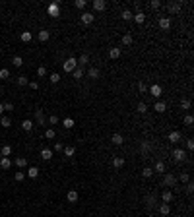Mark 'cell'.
Instances as JSON below:
<instances>
[{
  "instance_id": "cell-1",
  "label": "cell",
  "mask_w": 194,
  "mask_h": 217,
  "mask_svg": "<svg viewBox=\"0 0 194 217\" xmlns=\"http://www.w3.org/2000/svg\"><path fill=\"white\" fill-rule=\"evenodd\" d=\"M62 68H64V72H74V70L78 68V60L74 58V56H70V58H66V60H64Z\"/></svg>"
},
{
  "instance_id": "cell-2",
  "label": "cell",
  "mask_w": 194,
  "mask_h": 217,
  "mask_svg": "<svg viewBox=\"0 0 194 217\" xmlns=\"http://www.w3.org/2000/svg\"><path fill=\"white\" fill-rule=\"evenodd\" d=\"M181 8H183V2H169L167 4V12H169V14H173V16L179 14Z\"/></svg>"
},
{
  "instance_id": "cell-3",
  "label": "cell",
  "mask_w": 194,
  "mask_h": 217,
  "mask_svg": "<svg viewBox=\"0 0 194 217\" xmlns=\"http://www.w3.org/2000/svg\"><path fill=\"white\" fill-rule=\"evenodd\" d=\"M58 14H60V4H58V2L49 4V16H52V18H58Z\"/></svg>"
},
{
  "instance_id": "cell-4",
  "label": "cell",
  "mask_w": 194,
  "mask_h": 217,
  "mask_svg": "<svg viewBox=\"0 0 194 217\" xmlns=\"http://www.w3.org/2000/svg\"><path fill=\"white\" fill-rule=\"evenodd\" d=\"M167 140L171 142V144H177V142H181V140H183V134H181L179 130H173V132L167 136Z\"/></svg>"
},
{
  "instance_id": "cell-5",
  "label": "cell",
  "mask_w": 194,
  "mask_h": 217,
  "mask_svg": "<svg viewBox=\"0 0 194 217\" xmlns=\"http://www.w3.org/2000/svg\"><path fill=\"white\" fill-rule=\"evenodd\" d=\"M173 159H175L177 163H181V161H184V159H187V153H184L183 149H179V147H177V149H173Z\"/></svg>"
},
{
  "instance_id": "cell-6",
  "label": "cell",
  "mask_w": 194,
  "mask_h": 217,
  "mask_svg": "<svg viewBox=\"0 0 194 217\" xmlns=\"http://www.w3.org/2000/svg\"><path fill=\"white\" fill-rule=\"evenodd\" d=\"M175 182H177L175 174H171V173L163 174V184H165V186H175Z\"/></svg>"
},
{
  "instance_id": "cell-7",
  "label": "cell",
  "mask_w": 194,
  "mask_h": 217,
  "mask_svg": "<svg viewBox=\"0 0 194 217\" xmlns=\"http://www.w3.org/2000/svg\"><path fill=\"white\" fill-rule=\"evenodd\" d=\"M93 19H95V16H93L91 12H84V14H82V23H85V25L93 23Z\"/></svg>"
},
{
  "instance_id": "cell-8",
  "label": "cell",
  "mask_w": 194,
  "mask_h": 217,
  "mask_svg": "<svg viewBox=\"0 0 194 217\" xmlns=\"http://www.w3.org/2000/svg\"><path fill=\"white\" fill-rule=\"evenodd\" d=\"M159 27H161L163 31H169L171 29V19L169 18H159Z\"/></svg>"
},
{
  "instance_id": "cell-9",
  "label": "cell",
  "mask_w": 194,
  "mask_h": 217,
  "mask_svg": "<svg viewBox=\"0 0 194 217\" xmlns=\"http://www.w3.org/2000/svg\"><path fill=\"white\" fill-rule=\"evenodd\" d=\"M37 39H39L41 43H45V41H49V39H51V33H49L47 29H41L39 33H37Z\"/></svg>"
},
{
  "instance_id": "cell-10",
  "label": "cell",
  "mask_w": 194,
  "mask_h": 217,
  "mask_svg": "<svg viewBox=\"0 0 194 217\" xmlns=\"http://www.w3.org/2000/svg\"><path fill=\"white\" fill-rule=\"evenodd\" d=\"M132 43H134V39H132V35H130V33L122 35V39H121V45H122V47H130Z\"/></svg>"
},
{
  "instance_id": "cell-11",
  "label": "cell",
  "mask_w": 194,
  "mask_h": 217,
  "mask_svg": "<svg viewBox=\"0 0 194 217\" xmlns=\"http://www.w3.org/2000/svg\"><path fill=\"white\" fill-rule=\"evenodd\" d=\"M109 58H113V60H117V58H121V47H113L109 51Z\"/></svg>"
},
{
  "instance_id": "cell-12",
  "label": "cell",
  "mask_w": 194,
  "mask_h": 217,
  "mask_svg": "<svg viewBox=\"0 0 194 217\" xmlns=\"http://www.w3.org/2000/svg\"><path fill=\"white\" fill-rule=\"evenodd\" d=\"M0 169H4V171L12 169V161H10V157H2V159H0Z\"/></svg>"
},
{
  "instance_id": "cell-13",
  "label": "cell",
  "mask_w": 194,
  "mask_h": 217,
  "mask_svg": "<svg viewBox=\"0 0 194 217\" xmlns=\"http://www.w3.org/2000/svg\"><path fill=\"white\" fill-rule=\"evenodd\" d=\"M35 120H37V124H45V114H43V109H37L35 110Z\"/></svg>"
},
{
  "instance_id": "cell-14",
  "label": "cell",
  "mask_w": 194,
  "mask_h": 217,
  "mask_svg": "<svg viewBox=\"0 0 194 217\" xmlns=\"http://www.w3.org/2000/svg\"><path fill=\"white\" fill-rule=\"evenodd\" d=\"M105 8H107V2H105V0H95V2H93V10L103 12Z\"/></svg>"
},
{
  "instance_id": "cell-15",
  "label": "cell",
  "mask_w": 194,
  "mask_h": 217,
  "mask_svg": "<svg viewBox=\"0 0 194 217\" xmlns=\"http://www.w3.org/2000/svg\"><path fill=\"white\" fill-rule=\"evenodd\" d=\"M161 200H163V204H169V202H173V192H169V190H163V192H161Z\"/></svg>"
},
{
  "instance_id": "cell-16",
  "label": "cell",
  "mask_w": 194,
  "mask_h": 217,
  "mask_svg": "<svg viewBox=\"0 0 194 217\" xmlns=\"http://www.w3.org/2000/svg\"><path fill=\"white\" fill-rule=\"evenodd\" d=\"M150 93H151V95H154V97H161V85L154 84V85H151V87H150Z\"/></svg>"
},
{
  "instance_id": "cell-17",
  "label": "cell",
  "mask_w": 194,
  "mask_h": 217,
  "mask_svg": "<svg viewBox=\"0 0 194 217\" xmlns=\"http://www.w3.org/2000/svg\"><path fill=\"white\" fill-rule=\"evenodd\" d=\"M88 78H91V80H97V78H99V68L89 66V70H88Z\"/></svg>"
},
{
  "instance_id": "cell-18",
  "label": "cell",
  "mask_w": 194,
  "mask_h": 217,
  "mask_svg": "<svg viewBox=\"0 0 194 217\" xmlns=\"http://www.w3.org/2000/svg\"><path fill=\"white\" fill-rule=\"evenodd\" d=\"M134 19H136V23H138V25H142V23L146 22V14H144V12H136V14H134Z\"/></svg>"
},
{
  "instance_id": "cell-19",
  "label": "cell",
  "mask_w": 194,
  "mask_h": 217,
  "mask_svg": "<svg viewBox=\"0 0 194 217\" xmlns=\"http://www.w3.org/2000/svg\"><path fill=\"white\" fill-rule=\"evenodd\" d=\"M165 109H167V105H165L163 101H157V103L154 105V110H155V113H165Z\"/></svg>"
},
{
  "instance_id": "cell-20",
  "label": "cell",
  "mask_w": 194,
  "mask_h": 217,
  "mask_svg": "<svg viewBox=\"0 0 194 217\" xmlns=\"http://www.w3.org/2000/svg\"><path fill=\"white\" fill-rule=\"evenodd\" d=\"M154 173H161V174H165V163H163V161H157V163H155Z\"/></svg>"
},
{
  "instance_id": "cell-21",
  "label": "cell",
  "mask_w": 194,
  "mask_h": 217,
  "mask_svg": "<svg viewBox=\"0 0 194 217\" xmlns=\"http://www.w3.org/2000/svg\"><path fill=\"white\" fill-rule=\"evenodd\" d=\"M27 177L29 178H37L39 177V169H37V167H29V169H27Z\"/></svg>"
},
{
  "instance_id": "cell-22",
  "label": "cell",
  "mask_w": 194,
  "mask_h": 217,
  "mask_svg": "<svg viewBox=\"0 0 194 217\" xmlns=\"http://www.w3.org/2000/svg\"><path fill=\"white\" fill-rule=\"evenodd\" d=\"M33 126H35V124H33V120H23V122H22V128L25 130V132H31Z\"/></svg>"
},
{
  "instance_id": "cell-23",
  "label": "cell",
  "mask_w": 194,
  "mask_h": 217,
  "mask_svg": "<svg viewBox=\"0 0 194 217\" xmlns=\"http://www.w3.org/2000/svg\"><path fill=\"white\" fill-rule=\"evenodd\" d=\"M111 142H113L115 145H122V142H124V140H122V136H121V134H113Z\"/></svg>"
},
{
  "instance_id": "cell-24",
  "label": "cell",
  "mask_w": 194,
  "mask_h": 217,
  "mask_svg": "<svg viewBox=\"0 0 194 217\" xmlns=\"http://www.w3.org/2000/svg\"><path fill=\"white\" fill-rule=\"evenodd\" d=\"M66 198H68V202L76 204V202H78V192H76V190H70V192H68V196H66Z\"/></svg>"
},
{
  "instance_id": "cell-25",
  "label": "cell",
  "mask_w": 194,
  "mask_h": 217,
  "mask_svg": "<svg viewBox=\"0 0 194 217\" xmlns=\"http://www.w3.org/2000/svg\"><path fill=\"white\" fill-rule=\"evenodd\" d=\"M159 213H161V215H169V213H171L169 204H161V206H159Z\"/></svg>"
},
{
  "instance_id": "cell-26",
  "label": "cell",
  "mask_w": 194,
  "mask_h": 217,
  "mask_svg": "<svg viewBox=\"0 0 194 217\" xmlns=\"http://www.w3.org/2000/svg\"><path fill=\"white\" fill-rule=\"evenodd\" d=\"M0 126H4V128H10V126H12L10 116H2V118H0Z\"/></svg>"
},
{
  "instance_id": "cell-27",
  "label": "cell",
  "mask_w": 194,
  "mask_h": 217,
  "mask_svg": "<svg viewBox=\"0 0 194 217\" xmlns=\"http://www.w3.org/2000/svg\"><path fill=\"white\" fill-rule=\"evenodd\" d=\"M0 155H2V157H10V155H12V147L10 145H4L2 149H0Z\"/></svg>"
},
{
  "instance_id": "cell-28",
  "label": "cell",
  "mask_w": 194,
  "mask_h": 217,
  "mask_svg": "<svg viewBox=\"0 0 194 217\" xmlns=\"http://www.w3.org/2000/svg\"><path fill=\"white\" fill-rule=\"evenodd\" d=\"M113 165L117 167V169H122V167H124V159H122V157H115L113 159Z\"/></svg>"
},
{
  "instance_id": "cell-29",
  "label": "cell",
  "mask_w": 194,
  "mask_h": 217,
  "mask_svg": "<svg viewBox=\"0 0 194 217\" xmlns=\"http://www.w3.org/2000/svg\"><path fill=\"white\" fill-rule=\"evenodd\" d=\"M12 64H14L16 68L23 66V58H22V56H14V58H12Z\"/></svg>"
},
{
  "instance_id": "cell-30",
  "label": "cell",
  "mask_w": 194,
  "mask_h": 217,
  "mask_svg": "<svg viewBox=\"0 0 194 217\" xmlns=\"http://www.w3.org/2000/svg\"><path fill=\"white\" fill-rule=\"evenodd\" d=\"M74 153H76V149H74L72 145H66L64 147V155H66V157H74Z\"/></svg>"
},
{
  "instance_id": "cell-31",
  "label": "cell",
  "mask_w": 194,
  "mask_h": 217,
  "mask_svg": "<svg viewBox=\"0 0 194 217\" xmlns=\"http://www.w3.org/2000/svg\"><path fill=\"white\" fill-rule=\"evenodd\" d=\"M16 165H18L19 169H23V167H27V159L25 157H18L16 159Z\"/></svg>"
},
{
  "instance_id": "cell-32",
  "label": "cell",
  "mask_w": 194,
  "mask_h": 217,
  "mask_svg": "<svg viewBox=\"0 0 194 217\" xmlns=\"http://www.w3.org/2000/svg\"><path fill=\"white\" fill-rule=\"evenodd\" d=\"M72 74H74V78H76V80H82V78H84V68H80V66H78Z\"/></svg>"
},
{
  "instance_id": "cell-33",
  "label": "cell",
  "mask_w": 194,
  "mask_h": 217,
  "mask_svg": "<svg viewBox=\"0 0 194 217\" xmlns=\"http://www.w3.org/2000/svg\"><path fill=\"white\" fill-rule=\"evenodd\" d=\"M62 126L66 130H70V128H74V118H64V122H62Z\"/></svg>"
},
{
  "instance_id": "cell-34",
  "label": "cell",
  "mask_w": 194,
  "mask_h": 217,
  "mask_svg": "<svg viewBox=\"0 0 194 217\" xmlns=\"http://www.w3.org/2000/svg\"><path fill=\"white\" fill-rule=\"evenodd\" d=\"M136 110H138V113H142V114H144V113H146V110H148V105L144 103V101H140V103L136 105Z\"/></svg>"
},
{
  "instance_id": "cell-35",
  "label": "cell",
  "mask_w": 194,
  "mask_h": 217,
  "mask_svg": "<svg viewBox=\"0 0 194 217\" xmlns=\"http://www.w3.org/2000/svg\"><path fill=\"white\" fill-rule=\"evenodd\" d=\"M31 39H33L31 31H23V33H22V41H23V43H29Z\"/></svg>"
},
{
  "instance_id": "cell-36",
  "label": "cell",
  "mask_w": 194,
  "mask_h": 217,
  "mask_svg": "<svg viewBox=\"0 0 194 217\" xmlns=\"http://www.w3.org/2000/svg\"><path fill=\"white\" fill-rule=\"evenodd\" d=\"M41 157H43L45 161H49V159L52 157V151L51 149H43V151H41Z\"/></svg>"
},
{
  "instance_id": "cell-37",
  "label": "cell",
  "mask_w": 194,
  "mask_h": 217,
  "mask_svg": "<svg viewBox=\"0 0 194 217\" xmlns=\"http://www.w3.org/2000/svg\"><path fill=\"white\" fill-rule=\"evenodd\" d=\"M122 19H126V22H128V19H132V18H134V14H132V12L130 10H122Z\"/></svg>"
},
{
  "instance_id": "cell-38",
  "label": "cell",
  "mask_w": 194,
  "mask_h": 217,
  "mask_svg": "<svg viewBox=\"0 0 194 217\" xmlns=\"http://www.w3.org/2000/svg\"><path fill=\"white\" fill-rule=\"evenodd\" d=\"M56 136V132L52 128H49V130H45V138H47V140H52V138Z\"/></svg>"
},
{
  "instance_id": "cell-39",
  "label": "cell",
  "mask_w": 194,
  "mask_h": 217,
  "mask_svg": "<svg viewBox=\"0 0 194 217\" xmlns=\"http://www.w3.org/2000/svg\"><path fill=\"white\" fill-rule=\"evenodd\" d=\"M179 180L183 182V184H187V182H190V177H188V173H181V177H179Z\"/></svg>"
},
{
  "instance_id": "cell-40",
  "label": "cell",
  "mask_w": 194,
  "mask_h": 217,
  "mask_svg": "<svg viewBox=\"0 0 194 217\" xmlns=\"http://www.w3.org/2000/svg\"><path fill=\"white\" fill-rule=\"evenodd\" d=\"M27 84H29L27 76H18V85H27Z\"/></svg>"
},
{
  "instance_id": "cell-41",
  "label": "cell",
  "mask_w": 194,
  "mask_h": 217,
  "mask_svg": "<svg viewBox=\"0 0 194 217\" xmlns=\"http://www.w3.org/2000/svg\"><path fill=\"white\" fill-rule=\"evenodd\" d=\"M88 62H89V56H88V54H82L80 60H78V64H82V66H85Z\"/></svg>"
},
{
  "instance_id": "cell-42",
  "label": "cell",
  "mask_w": 194,
  "mask_h": 217,
  "mask_svg": "<svg viewBox=\"0 0 194 217\" xmlns=\"http://www.w3.org/2000/svg\"><path fill=\"white\" fill-rule=\"evenodd\" d=\"M142 174H144V177H146V178H150L151 174H154V169H151V167H146V169L142 171Z\"/></svg>"
},
{
  "instance_id": "cell-43",
  "label": "cell",
  "mask_w": 194,
  "mask_h": 217,
  "mask_svg": "<svg viewBox=\"0 0 194 217\" xmlns=\"http://www.w3.org/2000/svg\"><path fill=\"white\" fill-rule=\"evenodd\" d=\"M14 178H16V180H18V182H22L23 178H25V173H23V171H18V173L14 174Z\"/></svg>"
},
{
  "instance_id": "cell-44",
  "label": "cell",
  "mask_w": 194,
  "mask_h": 217,
  "mask_svg": "<svg viewBox=\"0 0 194 217\" xmlns=\"http://www.w3.org/2000/svg\"><path fill=\"white\" fill-rule=\"evenodd\" d=\"M146 202H148V207H155V204H157L155 202V196H148Z\"/></svg>"
},
{
  "instance_id": "cell-45",
  "label": "cell",
  "mask_w": 194,
  "mask_h": 217,
  "mask_svg": "<svg viewBox=\"0 0 194 217\" xmlns=\"http://www.w3.org/2000/svg\"><path fill=\"white\" fill-rule=\"evenodd\" d=\"M150 8H151V10H157V8H161V2H159V0H151Z\"/></svg>"
},
{
  "instance_id": "cell-46",
  "label": "cell",
  "mask_w": 194,
  "mask_h": 217,
  "mask_svg": "<svg viewBox=\"0 0 194 217\" xmlns=\"http://www.w3.org/2000/svg\"><path fill=\"white\" fill-rule=\"evenodd\" d=\"M8 78H10V72H8L6 68H2V70H0V80H8Z\"/></svg>"
},
{
  "instance_id": "cell-47",
  "label": "cell",
  "mask_w": 194,
  "mask_h": 217,
  "mask_svg": "<svg viewBox=\"0 0 194 217\" xmlns=\"http://www.w3.org/2000/svg\"><path fill=\"white\" fill-rule=\"evenodd\" d=\"M192 122H194V116H192V114H187V116H184V124L192 126Z\"/></svg>"
},
{
  "instance_id": "cell-48",
  "label": "cell",
  "mask_w": 194,
  "mask_h": 217,
  "mask_svg": "<svg viewBox=\"0 0 194 217\" xmlns=\"http://www.w3.org/2000/svg\"><path fill=\"white\" fill-rule=\"evenodd\" d=\"M49 80H51V84H58L60 76H58V74H51V76H49Z\"/></svg>"
},
{
  "instance_id": "cell-49",
  "label": "cell",
  "mask_w": 194,
  "mask_h": 217,
  "mask_svg": "<svg viewBox=\"0 0 194 217\" xmlns=\"http://www.w3.org/2000/svg\"><path fill=\"white\" fill-rule=\"evenodd\" d=\"M37 76H41V78L47 76V68H45V66H39V68H37Z\"/></svg>"
},
{
  "instance_id": "cell-50",
  "label": "cell",
  "mask_w": 194,
  "mask_h": 217,
  "mask_svg": "<svg viewBox=\"0 0 194 217\" xmlns=\"http://www.w3.org/2000/svg\"><path fill=\"white\" fill-rule=\"evenodd\" d=\"M138 91H140V93H146V91H148V85L144 84V81H140V84H138Z\"/></svg>"
},
{
  "instance_id": "cell-51",
  "label": "cell",
  "mask_w": 194,
  "mask_h": 217,
  "mask_svg": "<svg viewBox=\"0 0 194 217\" xmlns=\"http://www.w3.org/2000/svg\"><path fill=\"white\" fill-rule=\"evenodd\" d=\"M55 151H58V153H60V151H64V144H62V142H56V144H55Z\"/></svg>"
},
{
  "instance_id": "cell-52",
  "label": "cell",
  "mask_w": 194,
  "mask_h": 217,
  "mask_svg": "<svg viewBox=\"0 0 194 217\" xmlns=\"http://www.w3.org/2000/svg\"><path fill=\"white\" fill-rule=\"evenodd\" d=\"M85 6H88L85 0H76V8H80V10H82V8H85Z\"/></svg>"
},
{
  "instance_id": "cell-53",
  "label": "cell",
  "mask_w": 194,
  "mask_h": 217,
  "mask_svg": "<svg viewBox=\"0 0 194 217\" xmlns=\"http://www.w3.org/2000/svg\"><path fill=\"white\" fill-rule=\"evenodd\" d=\"M181 107H183V109H190V101H188V99H183V101H181Z\"/></svg>"
},
{
  "instance_id": "cell-54",
  "label": "cell",
  "mask_w": 194,
  "mask_h": 217,
  "mask_svg": "<svg viewBox=\"0 0 194 217\" xmlns=\"http://www.w3.org/2000/svg\"><path fill=\"white\" fill-rule=\"evenodd\" d=\"M49 122H51V124H58V116H56V114H52V116L49 118Z\"/></svg>"
},
{
  "instance_id": "cell-55",
  "label": "cell",
  "mask_w": 194,
  "mask_h": 217,
  "mask_svg": "<svg viewBox=\"0 0 194 217\" xmlns=\"http://www.w3.org/2000/svg\"><path fill=\"white\" fill-rule=\"evenodd\" d=\"M27 85H29L31 89H39V84H37V81H29V84H27Z\"/></svg>"
},
{
  "instance_id": "cell-56",
  "label": "cell",
  "mask_w": 194,
  "mask_h": 217,
  "mask_svg": "<svg viewBox=\"0 0 194 217\" xmlns=\"http://www.w3.org/2000/svg\"><path fill=\"white\" fill-rule=\"evenodd\" d=\"M192 190H194V184H192V182H187V192H188V194H190Z\"/></svg>"
},
{
  "instance_id": "cell-57",
  "label": "cell",
  "mask_w": 194,
  "mask_h": 217,
  "mask_svg": "<svg viewBox=\"0 0 194 217\" xmlns=\"http://www.w3.org/2000/svg\"><path fill=\"white\" fill-rule=\"evenodd\" d=\"M4 110H14V105H12V103H6V105H4Z\"/></svg>"
},
{
  "instance_id": "cell-58",
  "label": "cell",
  "mask_w": 194,
  "mask_h": 217,
  "mask_svg": "<svg viewBox=\"0 0 194 217\" xmlns=\"http://www.w3.org/2000/svg\"><path fill=\"white\" fill-rule=\"evenodd\" d=\"M187 147L192 151V149H194V142H192V140H188V142H187Z\"/></svg>"
},
{
  "instance_id": "cell-59",
  "label": "cell",
  "mask_w": 194,
  "mask_h": 217,
  "mask_svg": "<svg viewBox=\"0 0 194 217\" xmlns=\"http://www.w3.org/2000/svg\"><path fill=\"white\" fill-rule=\"evenodd\" d=\"M4 113V105H0V114H2Z\"/></svg>"
},
{
  "instance_id": "cell-60",
  "label": "cell",
  "mask_w": 194,
  "mask_h": 217,
  "mask_svg": "<svg viewBox=\"0 0 194 217\" xmlns=\"http://www.w3.org/2000/svg\"><path fill=\"white\" fill-rule=\"evenodd\" d=\"M150 217H154V215H150Z\"/></svg>"
}]
</instances>
